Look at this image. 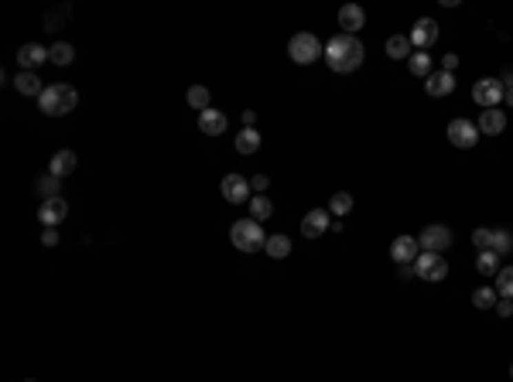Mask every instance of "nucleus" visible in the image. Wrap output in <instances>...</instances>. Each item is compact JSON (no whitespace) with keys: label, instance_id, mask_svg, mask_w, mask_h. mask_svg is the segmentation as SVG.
I'll use <instances>...</instances> for the list:
<instances>
[{"label":"nucleus","instance_id":"obj_1","mask_svg":"<svg viewBox=\"0 0 513 382\" xmlns=\"http://www.w3.org/2000/svg\"><path fill=\"white\" fill-rule=\"evenodd\" d=\"M325 65L332 72H356L363 65V41L356 34H335L325 45Z\"/></svg>","mask_w":513,"mask_h":382},{"label":"nucleus","instance_id":"obj_2","mask_svg":"<svg viewBox=\"0 0 513 382\" xmlns=\"http://www.w3.org/2000/svg\"><path fill=\"white\" fill-rule=\"evenodd\" d=\"M76 106H79V93H76V86H69V82L45 86V93L38 95V109H41L45 116H65V113H72Z\"/></svg>","mask_w":513,"mask_h":382},{"label":"nucleus","instance_id":"obj_3","mask_svg":"<svg viewBox=\"0 0 513 382\" xmlns=\"http://www.w3.org/2000/svg\"><path fill=\"white\" fill-rule=\"evenodd\" d=\"M229 239H233V246H236L240 253H257V249L267 246V236H264V229H260L257 218H240V222H233Z\"/></svg>","mask_w":513,"mask_h":382},{"label":"nucleus","instance_id":"obj_4","mask_svg":"<svg viewBox=\"0 0 513 382\" xmlns=\"http://www.w3.org/2000/svg\"><path fill=\"white\" fill-rule=\"evenodd\" d=\"M288 55H291V62H298V65H311V62H318L322 55H325V48H322V41L315 38V34H295L291 41H288Z\"/></svg>","mask_w":513,"mask_h":382},{"label":"nucleus","instance_id":"obj_5","mask_svg":"<svg viewBox=\"0 0 513 382\" xmlns=\"http://www.w3.org/2000/svg\"><path fill=\"white\" fill-rule=\"evenodd\" d=\"M414 273H417L421 280H428V284H441V280L448 277V263H445L441 253H421V256L414 260Z\"/></svg>","mask_w":513,"mask_h":382},{"label":"nucleus","instance_id":"obj_6","mask_svg":"<svg viewBox=\"0 0 513 382\" xmlns=\"http://www.w3.org/2000/svg\"><path fill=\"white\" fill-rule=\"evenodd\" d=\"M503 95H507V86H503L500 79H479V82L472 86V99H476L483 109H496V106L503 102Z\"/></svg>","mask_w":513,"mask_h":382},{"label":"nucleus","instance_id":"obj_7","mask_svg":"<svg viewBox=\"0 0 513 382\" xmlns=\"http://www.w3.org/2000/svg\"><path fill=\"white\" fill-rule=\"evenodd\" d=\"M479 137H483V133H479V126H476L472 120H462V116H459V120H452V123H448V140H452L455 147H462V150L476 147V144H479Z\"/></svg>","mask_w":513,"mask_h":382},{"label":"nucleus","instance_id":"obj_8","mask_svg":"<svg viewBox=\"0 0 513 382\" xmlns=\"http://www.w3.org/2000/svg\"><path fill=\"white\" fill-rule=\"evenodd\" d=\"M417 243H421V253H441L452 246V229L448 225H424Z\"/></svg>","mask_w":513,"mask_h":382},{"label":"nucleus","instance_id":"obj_9","mask_svg":"<svg viewBox=\"0 0 513 382\" xmlns=\"http://www.w3.org/2000/svg\"><path fill=\"white\" fill-rule=\"evenodd\" d=\"M219 191H222V198L229 201V205H243V201H250L253 194H250V181L243 178V175H226L222 178V185H219Z\"/></svg>","mask_w":513,"mask_h":382},{"label":"nucleus","instance_id":"obj_10","mask_svg":"<svg viewBox=\"0 0 513 382\" xmlns=\"http://www.w3.org/2000/svg\"><path fill=\"white\" fill-rule=\"evenodd\" d=\"M408 38H410V45H414L417 52H428V48L438 41V24H435L431 17H417Z\"/></svg>","mask_w":513,"mask_h":382},{"label":"nucleus","instance_id":"obj_11","mask_svg":"<svg viewBox=\"0 0 513 382\" xmlns=\"http://www.w3.org/2000/svg\"><path fill=\"white\" fill-rule=\"evenodd\" d=\"M328 229H332V215L325 208H311L305 218H302V236L305 239H322Z\"/></svg>","mask_w":513,"mask_h":382},{"label":"nucleus","instance_id":"obj_12","mask_svg":"<svg viewBox=\"0 0 513 382\" xmlns=\"http://www.w3.org/2000/svg\"><path fill=\"white\" fill-rule=\"evenodd\" d=\"M390 256H394V263L410 267V263L421 256V243H417L414 236H397V239L390 243Z\"/></svg>","mask_w":513,"mask_h":382},{"label":"nucleus","instance_id":"obj_13","mask_svg":"<svg viewBox=\"0 0 513 382\" xmlns=\"http://www.w3.org/2000/svg\"><path fill=\"white\" fill-rule=\"evenodd\" d=\"M65 215H69V201H65L62 194H59V198L41 201V208H38V218H41V225H45V229H55Z\"/></svg>","mask_w":513,"mask_h":382},{"label":"nucleus","instance_id":"obj_14","mask_svg":"<svg viewBox=\"0 0 513 382\" xmlns=\"http://www.w3.org/2000/svg\"><path fill=\"white\" fill-rule=\"evenodd\" d=\"M48 62V48H41V45H21V52H17V65H21V72H34L38 65H45Z\"/></svg>","mask_w":513,"mask_h":382},{"label":"nucleus","instance_id":"obj_15","mask_svg":"<svg viewBox=\"0 0 513 382\" xmlns=\"http://www.w3.org/2000/svg\"><path fill=\"white\" fill-rule=\"evenodd\" d=\"M476 126H479V133H483V137H496V133H503V130H507V113H503L500 106H496V109H483Z\"/></svg>","mask_w":513,"mask_h":382},{"label":"nucleus","instance_id":"obj_16","mask_svg":"<svg viewBox=\"0 0 513 382\" xmlns=\"http://www.w3.org/2000/svg\"><path fill=\"white\" fill-rule=\"evenodd\" d=\"M424 93L435 95V99H445V95L455 93V76L452 72H431L424 79Z\"/></svg>","mask_w":513,"mask_h":382},{"label":"nucleus","instance_id":"obj_17","mask_svg":"<svg viewBox=\"0 0 513 382\" xmlns=\"http://www.w3.org/2000/svg\"><path fill=\"white\" fill-rule=\"evenodd\" d=\"M226 126H229V120H226V113L222 109H205L199 113V130H202L205 137H219V133H226Z\"/></svg>","mask_w":513,"mask_h":382},{"label":"nucleus","instance_id":"obj_18","mask_svg":"<svg viewBox=\"0 0 513 382\" xmlns=\"http://www.w3.org/2000/svg\"><path fill=\"white\" fill-rule=\"evenodd\" d=\"M363 24H366V14H363L359 3H346V7L339 10V27H342V34H356Z\"/></svg>","mask_w":513,"mask_h":382},{"label":"nucleus","instance_id":"obj_19","mask_svg":"<svg viewBox=\"0 0 513 382\" xmlns=\"http://www.w3.org/2000/svg\"><path fill=\"white\" fill-rule=\"evenodd\" d=\"M76 168H79L76 150H59V154L52 157V164H48V175H55V178H69V175H76Z\"/></svg>","mask_w":513,"mask_h":382},{"label":"nucleus","instance_id":"obj_20","mask_svg":"<svg viewBox=\"0 0 513 382\" xmlns=\"http://www.w3.org/2000/svg\"><path fill=\"white\" fill-rule=\"evenodd\" d=\"M14 89H17L21 95H34V99L45 93V86H41V79H38L34 72H17V79H14Z\"/></svg>","mask_w":513,"mask_h":382},{"label":"nucleus","instance_id":"obj_21","mask_svg":"<svg viewBox=\"0 0 513 382\" xmlns=\"http://www.w3.org/2000/svg\"><path fill=\"white\" fill-rule=\"evenodd\" d=\"M414 45H410L408 34H394V38H387V55L394 58V62H401V58H410L414 52H410Z\"/></svg>","mask_w":513,"mask_h":382},{"label":"nucleus","instance_id":"obj_22","mask_svg":"<svg viewBox=\"0 0 513 382\" xmlns=\"http://www.w3.org/2000/svg\"><path fill=\"white\" fill-rule=\"evenodd\" d=\"M48 62H52V65H72V62H76V48H72L69 41H59V45L48 48Z\"/></svg>","mask_w":513,"mask_h":382},{"label":"nucleus","instance_id":"obj_23","mask_svg":"<svg viewBox=\"0 0 513 382\" xmlns=\"http://www.w3.org/2000/svg\"><path fill=\"white\" fill-rule=\"evenodd\" d=\"M236 150H240V154H257V150H260V133H257L253 126H243L240 137H236Z\"/></svg>","mask_w":513,"mask_h":382},{"label":"nucleus","instance_id":"obj_24","mask_svg":"<svg viewBox=\"0 0 513 382\" xmlns=\"http://www.w3.org/2000/svg\"><path fill=\"white\" fill-rule=\"evenodd\" d=\"M408 69H410V76H417V79H428L435 69H431V55L428 52H414L408 58Z\"/></svg>","mask_w":513,"mask_h":382},{"label":"nucleus","instance_id":"obj_25","mask_svg":"<svg viewBox=\"0 0 513 382\" xmlns=\"http://www.w3.org/2000/svg\"><path fill=\"white\" fill-rule=\"evenodd\" d=\"M328 212H332L335 218H346V215L353 212V194H349V191H335V194L328 198Z\"/></svg>","mask_w":513,"mask_h":382},{"label":"nucleus","instance_id":"obj_26","mask_svg":"<svg viewBox=\"0 0 513 382\" xmlns=\"http://www.w3.org/2000/svg\"><path fill=\"white\" fill-rule=\"evenodd\" d=\"M267 256H274V260H288L291 256V239L288 236H267Z\"/></svg>","mask_w":513,"mask_h":382},{"label":"nucleus","instance_id":"obj_27","mask_svg":"<svg viewBox=\"0 0 513 382\" xmlns=\"http://www.w3.org/2000/svg\"><path fill=\"white\" fill-rule=\"evenodd\" d=\"M271 215H274L271 198H267V194H253V198H250V218L264 222V218H271Z\"/></svg>","mask_w":513,"mask_h":382},{"label":"nucleus","instance_id":"obj_28","mask_svg":"<svg viewBox=\"0 0 513 382\" xmlns=\"http://www.w3.org/2000/svg\"><path fill=\"white\" fill-rule=\"evenodd\" d=\"M476 270H479L483 277H496V273H500V256H496L493 249L479 253V256H476Z\"/></svg>","mask_w":513,"mask_h":382},{"label":"nucleus","instance_id":"obj_29","mask_svg":"<svg viewBox=\"0 0 513 382\" xmlns=\"http://www.w3.org/2000/svg\"><path fill=\"white\" fill-rule=\"evenodd\" d=\"M496 256H507L513 253V232L510 229H493V246H490Z\"/></svg>","mask_w":513,"mask_h":382},{"label":"nucleus","instance_id":"obj_30","mask_svg":"<svg viewBox=\"0 0 513 382\" xmlns=\"http://www.w3.org/2000/svg\"><path fill=\"white\" fill-rule=\"evenodd\" d=\"M34 188H38V194H41L45 201H48V198H59V191H62V178H55V175H41Z\"/></svg>","mask_w":513,"mask_h":382},{"label":"nucleus","instance_id":"obj_31","mask_svg":"<svg viewBox=\"0 0 513 382\" xmlns=\"http://www.w3.org/2000/svg\"><path fill=\"white\" fill-rule=\"evenodd\" d=\"M185 102H189L192 109H199V113H205V109L212 106V99H209V89H205V86H192V89L185 93Z\"/></svg>","mask_w":513,"mask_h":382},{"label":"nucleus","instance_id":"obj_32","mask_svg":"<svg viewBox=\"0 0 513 382\" xmlns=\"http://www.w3.org/2000/svg\"><path fill=\"white\" fill-rule=\"evenodd\" d=\"M496 286H479L476 293H472V304L479 307V311H490V307H496Z\"/></svg>","mask_w":513,"mask_h":382},{"label":"nucleus","instance_id":"obj_33","mask_svg":"<svg viewBox=\"0 0 513 382\" xmlns=\"http://www.w3.org/2000/svg\"><path fill=\"white\" fill-rule=\"evenodd\" d=\"M496 293L507 297V300H513V267H503V270L496 273Z\"/></svg>","mask_w":513,"mask_h":382},{"label":"nucleus","instance_id":"obj_34","mask_svg":"<svg viewBox=\"0 0 513 382\" xmlns=\"http://www.w3.org/2000/svg\"><path fill=\"white\" fill-rule=\"evenodd\" d=\"M472 243L479 246V253H486V249L493 246V229H476V232H472Z\"/></svg>","mask_w":513,"mask_h":382},{"label":"nucleus","instance_id":"obj_35","mask_svg":"<svg viewBox=\"0 0 513 382\" xmlns=\"http://www.w3.org/2000/svg\"><path fill=\"white\" fill-rule=\"evenodd\" d=\"M267 185H271V178H267V175H257V178H250V188L260 191V194L267 191Z\"/></svg>","mask_w":513,"mask_h":382},{"label":"nucleus","instance_id":"obj_36","mask_svg":"<svg viewBox=\"0 0 513 382\" xmlns=\"http://www.w3.org/2000/svg\"><path fill=\"white\" fill-rule=\"evenodd\" d=\"M41 246H48V249L59 246V232H55V229H45V232H41Z\"/></svg>","mask_w":513,"mask_h":382},{"label":"nucleus","instance_id":"obj_37","mask_svg":"<svg viewBox=\"0 0 513 382\" xmlns=\"http://www.w3.org/2000/svg\"><path fill=\"white\" fill-rule=\"evenodd\" d=\"M496 314H500V317H510V314H513V300H507V297H503V300H496Z\"/></svg>","mask_w":513,"mask_h":382},{"label":"nucleus","instance_id":"obj_38","mask_svg":"<svg viewBox=\"0 0 513 382\" xmlns=\"http://www.w3.org/2000/svg\"><path fill=\"white\" fill-rule=\"evenodd\" d=\"M459 69V55H445L441 58V72H455Z\"/></svg>","mask_w":513,"mask_h":382},{"label":"nucleus","instance_id":"obj_39","mask_svg":"<svg viewBox=\"0 0 513 382\" xmlns=\"http://www.w3.org/2000/svg\"><path fill=\"white\" fill-rule=\"evenodd\" d=\"M253 123H257V113L247 109V113H243V126H253Z\"/></svg>","mask_w":513,"mask_h":382},{"label":"nucleus","instance_id":"obj_40","mask_svg":"<svg viewBox=\"0 0 513 382\" xmlns=\"http://www.w3.org/2000/svg\"><path fill=\"white\" fill-rule=\"evenodd\" d=\"M401 277H404V280H410V277H417V273H414V263H410V267H401Z\"/></svg>","mask_w":513,"mask_h":382},{"label":"nucleus","instance_id":"obj_41","mask_svg":"<svg viewBox=\"0 0 513 382\" xmlns=\"http://www.w3.org/2000/svg\"><path fill=\"white\" fill-rule=\"evenodd\" d=\"M503 99H507V106H510V109H513V86H510V89H507V95H503Z\"/></svg>","mask_w":513,"mask_h":382},{"label":"nucleus","instance_id":"obj_42","mask_svg":"<svg viewBox=\"0 0 513 382\" xmlns=\"http://www.w3.org/2000/svg\"><path fill=\"white\" fill-rule=\"evenodd\" d=\"M24 382H34V379H24Z\"/></svg>","mask_w":513,"mask_h":382},{"label":"nucleus","instance_id":"obj_43","mask_svg":"<svg viewBox=\"0 0 513 382\" xmlns=\"http://www.w3.org/2000/svg\"><path fill=\"white\" fill-rule=\"evenodd\" d=\"M510 376H513V369H510Z\"/></svg>","mask_w":513,"mask_h":382}]
</instances>
